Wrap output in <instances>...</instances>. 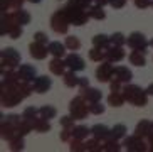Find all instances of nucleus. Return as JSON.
I'll return each instance as SVG.
<instances>
[{
	"label": "nucleus",
	"instance_id": "f257e3e1",
	"mask_svg": "<svg viewBox=\"0 0 153 152\" xmlns=\"http://www.w3.org/2000/svg\"><path fill=\"white\" fill-rule=\"evenodd\" d=\"M123 95H125L126 102L133 103L135 107H145L148 100L146 91H143L138 85H130V83H126V86L123 88Z\"/></svg>",
	"mask_w": 153,
	"mask_h": 152
},
{
	"label": "nucleus",
	"instance_id": "f03ea898",
	"mask_svg": "<svg viewBox=\"0 0 153 152\" xmlns=\"http://www.w3.org/2000/svg\"><path fill=\"white\" fill-rule=\"evenodd\" d=\"M69 110H71V115L76 118V120H82L89 115V103L86 105V98L82 95L76 96V98L71 100V105H69Z\"/></svg>",
	"mask_w": 153,
	"mask_h": 152
},
{
	"label": "nucleus",
	"instance_id": "7ed1b4c3",
	"mask_svg": "<svg viewBox=\"0 0 153 152\" xmlns=\"http://www.w3.org/2000/svg\"><path fill=\"white\" fill-rule=\"evenodd\" d=\"M69 24H71V20H69L68 15H66L61 9L56 14H52V17H51V27H52V31H56L57 34H68Z\"/></svg>",
	"mask_w": 153,
	"mask_h": 152
},
{
	"label": "nucleus",
	"instance_id": "20e7f679",
	"mask_svg": "<svg viewBox=\"0 0 153 152\" xmlns=\"http://www.w3.org/2000/svg\"><path fill=\"white\" fill-rule=\"evenodd\" d=\"M2 103H4V107H15L19 103L22 102V93H20V90L19 86H10L9 90L2 88Z\"/></svg>",
	"mask_w": 153,
	"mask_h": 152
},
{
	"label": "nucleus",
	"instance_id": "39448f33",
	"mask_svg": "<svg viewBox=\"0 0 153 152\" xmlns=\"http://www.w3.org/2000/svg\"><path fill=\"white\" fill-rule=\"evenodd\" d=\"M0 58H2V68H9V69H14L20 63V54L17 53V49L12 47H5L0 53Z\"/></svg>",
	"mask_w": 153,
	"mask_h": 152
},
{
	"label": "nucleus",
	"instance_id": "423d86ee",
	"mask_svg": "<svg viewBox=\"0 0 153 152\" xmlns=\"http://www.w3.org/2000/svg\"><path fill=\"white\" fill-rule=\"evenodd\" d=\"M113 64L114 63H111L108 59H104V63L99 64L98 69H96V78H98V81H101V83H109L113 80V76H114V66Z\"/></svg>",
	"mask_w": 153,
	"mask_h": 152
},
{
	"label": "nucleus",
	"instance_id": "0eeeda50",
	"mask_svg": "<svg viewBox=\"0 0 153 152\" xmlns=\"http://www.w3.org/2000/svg\"><path fill=\"white\" fill-rule=\"evenodd\" d=\"M126 44L130 46L131 49L141 51V53L146 54V46H150V42L146 41V37L141 32H131L128 36V39H126Z\"/></svg>",
	"mask_w": 153,
	"mask_h": 152
},
{
	"label": "nucleus",
	"instance_id": "6e6552de",
	"mask_svg": "<svg viewBox=\"0 0 153 152\" xmlns=\"http://www.w3.org/2000/svg\"><path fill=\"white\" fill-rule=\"evenodd\" d=\"M125 149L128 150H136V152H143L148 149V145L143 142V137H140V135H131V137H125Z\"/></svg>",
	"mask_w": 153,
	"mask_h": 152
},
{
	"label": "nucleus",
	"instance_id": "1a4fd4ad",
	"mask_svg": "<svg viewBox=\"0 0 153 152\" xmlns=\"http://www.w3.org/2000/svg\"><path fill=\"white\" fill-rule=\"evenodd\" d=\"M29 53H30V56L34 59H37V61H42V59L47 58V54H51L49 47L45 44H42V42H37V41H34V42L29 46Z\"/></svg>",
	"mask_w": 153,
	"mask_h": 152
},
{
	"label": "nucleus",
	"instance_id": "9d476101",
	"mask_svg": "<svg viewBox=\"0 0 153 152\" xmlns=\"http://www.w3.org/2000/svg\"><path fill=\"white\" fill-rule=\"evenodd\" d=\"M64 61H66V64H68V69H72V71H82V69L86 68L84 59L76 53L68 54V56L64 58Z\"/></svg>",
	"mask_w": 153,
	"mask_h": 152
},
{
	"label": "nucleus",
	"instance_id": "9b49d317",
	"mask_svg": "<svg viewBox=\"0 0 153 152\" xmlns=\"http://www.w3.org/2000/svg\"><path fill=\"white\" fill-rule=\"evenodd\" d=\"M2 88H10V86H17L20 78H19V73H15L14 69H9L5 71V68H2Z\"/></svg>",
	"mask_w": 153,
	"mask_h": 152
},
{
	"label": "nucleus",
	"instance_id": "f8f14e48",
	"mask_svg": "<svg viewBox=\"0 0 153 152\" xmlns=\"http://www.w3.org/2000/svg\"><path fill=\"white\" fill-rule=\"evenodd\" d=\"M125 58V51H123V46H109L108 49L104 51V59H108L111 63H118Z\"/></svg>",
	"mask_w": 153,
	"mask_h": 152
},
{
	"label": "nucleus",
	"instance_id": "ddd939ff",
	"mask_svg": "<svg viewBox=\"0 0 153 152\" xmlns=\"http://www.w3.org/2000/svg\"><path fill=\"white\" fill-rule=\"evenodd\" d=\"M51 85H52V81L49 76H37L34 80V91L39 95H44L51 90Z\"/></svg>",
	"mask_w": 153,
	"mask_h": 152
},
{
	"label": "nucleus",
	"instance_id": "4468645a",
	"mask_svg": "<svg viewBox=\"0 0 153 152\" xmlns=\"http://www.w3.org/2000/svg\"><path fill=\"white\" fill-rule=\"evenodd\" d=\"M19 78L20 81H34L37 78V73H36V68L30 66V64H20L19 68Z\"/></svg>",
	"mask_w": 153,
	"mask_h": 152
},
{
	"label": "nucleus",
	"instance_id": "2eb2a0df",
	"mask_svg": "<svg viewBox=\"0 0 153 152\" xmlns=\"http://www.w3.org/2000/svg\"><path fill=\"white\" fill-rule=\"evenodd\" d=\"M91 134L99 140H108L111 137V129H108L104 123H96V125L91 127Z\"/></svg>",
	"mask_w": 153,
	"mask_h": 152
},
{
	"label": "nucleus",
	"instance_id": "dca6fc26",
	"mask_svg": "<svg viewBox=\"0 0 153 152\" xmlns=\"http://www.w3.org/2000/svg\"><path fill=\"white\" fill-rule=\"evenodd\" d=\"M113 78L126 85V83H130V81H131L133 73H131L130 68H126V66H116V68H114V76H113Z\"/></svg>",
	"mask_w": 153,
	"mask_h": 152
},
{
	"label": "nucleus",
	"instance_id": "f3484780",
	"mask_svg": "<svg viewBox=\"0 0 153 152\" xmlns=\"http://www.w3.org/2000/svg\"><path fill=\"white\" fill-rule=\"evenodd\" d=\"M66 68H68V64H66V61H64L62 58H52V61L49 63L51 73H54V74H57V76H64Z\"/></svg>",
	"mask_w": 153,
	"mask_h": 152
},
{
	"label": "nucleus",
	"instance_id": "a211bd4d",
	"mask_svg": "<svg viewBox=\"0 0 153 152\" xmlns=\"http://www.w3.org/2000/svg\"><path fill=\"white\" fill-rule=\"evenodd\" d=\"M81 95L86 98V102H88V103H91V102H99V100L103 98L101 90L91 88V86H88V88H81Z\"/></svg>",
	"mask_w": 153,
	"mask_h": 152
},
{
	"label": "nucleus",
	"instance_id": "6ab92c4d",
	"mask_svg": "<svg viewBox=\"0 0 153 152\" xmlns=\"http://www.w3.org/2000/svg\"><path fill=\"white\" fill-rule=\"evenodd\" d=\"M152 132H153V123L148 120H140L135 129V134L140 135V137H143V139H148Z\"/></svg>",
	"mask_w": 153,
	"mask_h": 152
},
{
	"label": "nucleus",
	"instance_id": "aec40b11",
	"mask_svg": "<svg viewBox=\"0 0 153 152\" xmlns=\"http://www.w3.org/2000/svg\"><path fill=\"white\" fill-rule=\"evenodd\" d=\"M47 47H49V53L52 54V58H64V56H66V49H68L66 44L59 42V41H52V42H49Z\"/></svg>",
	"mask_w": 153,
	"mask_h": 152
},
{
	"label": "nucleus",
	"instance_id": "412c9836",
	"mask_svg": "<svg viewBox=\"0 0 153 152\" xmlns=\"http://www.w3.org/2000/svg\"><path fill=\"white\" fill-rule=\"evenodd\" d=\"M10 15H12V19H14V22L20 24V26H25V24L30 22V14L25 12V10H22V9H17L15 12L10 14Z\"/></svg>",
	"mask_w": 153,
	"mask_h": 152
},
{
	"label": "nucleus",
	"instance_id": "4be33fe9",
	"mask_svg": "<svg viewBox=\"0 0 153 152\" xmlns=\"http://www.w3.org/2000/svg\"><path fill=\"white\" fill-rule=\"evenodd\" d=\"M88 14H89V17L94 19V20H104V19H106V10L98 4L91 5L89 9H88Z\"/></svg>",
	"mask_w": 153,
	"mask_h": 152
},
{
	"label": "nucleus",
	"instance_id": "5701e85b",
	"mask_svg": "<svg viewBox=\"0 0 153 152\" xmlns=\"http://www.w3.org/2000/svg\"><path fill=\"white\" fill-rule=\"evenodd\" d=\"M32 125H34V130L39 132V134H45V132H49L51 130V123L47 118H42V117H37L36 120L32 122Z\"/></svg>",
	"mask_w": 153,
	"mask_h": 152
},
{
	"label": "nucleus",
	"instance_id": "b1692460",
	"mask_svg": "<svg viewBox=\"0 0 153 152\" xmlns=\"http://www.w3.org/2000/svg\"><path fill=\"white\" fill-rule=\"evenodd\" d=\"M125 102H126V98L123 95V91H111L108 95V103L111 107H121Z\"/></svg>",
	"mask_w": 153,
	"mask_h": 152
},
{
	"label": "nucleus",
	"instance_id": "393cba45",
	"mask_svg": "<svg viewBox=\"0 0 153 152\" xmlns=\"http://www.w3.org/2000/svg\"><path fill=\"white\" fill-rule=\"evenodd\" d=\"M93 46L108 49L109 46H111V37H108L106 34H96V36L93 37Z\"/></svg>",
	"mask_w": 153,
	"mask_h": 152
},
{
	"label": "nucleus",
	"instance_id": "a878e982",
	"mask_svg": "<svg viewBox=\"0 0 153 152\" xmlns=\"http://www.w3.org/2000/svg\"><path fill=\"white\" fill-rule=\"evenodd\" d=\"M130 63L135 64V66H145L146 64V56H145V53H141V51H136L133 49V53L130 54Z\"/></svg>",
	"mask_w": 153,
	"mask_h": 152
},
{
	"label": "nucleus",
	"instance_id": "bb28decb",
	"mask_svg": "<svg viewBox=\"0 0 153 152\" xmlns=\"http://www.w3.org/2000/svg\"><path fill=\"white\" fill-rule=\"evenodd\" d=\"M77 80H79V76L76 74V71H72V69H69L68 73H64V76H62L64 85L68 86V88H74V86H77Z\"/></svg>",
	"mask_w": 153,
	"mask_h": 152
},
{
	"label": "nucleus",
	"instance_id": "cd10ccee",
	"mask_svg": "<svg viewBox=\"0 0 153 152\" xmlns=\"http://www.w3.org/2000/svg\"><path fill=\"white\" fill-rule=\"evenodd\" d=\"M126 132H128V129H126L125 123H116V125L111 129V137L116 140H121L126 137Z\"/></svg>",
	"mask_w": 153,
	"mask_h": 152
},
{
	"label": "nucleus",
	"instance_id": "c85d7f7f",
	"mask_svg": "<svg viewBox=\"0 0 153 152\" xmlns=\"http://www.w3.org/2000/svg\"><path fill=\"white\" fill-rule=\"evenodd\" d=\"M89 134H91V129H88L86 125H74L72 127V137H76V139L84 140Z\"/></svg>",
	"mask_w": 153,
	"mask_h": 152
},
{
	"label": "nucleus",
	"instance_id": "c756f323",
	"mask_svg": "<svg viewBox=\"0 0 153 152\" xmlns=\"http://www.w3.org/2000/svg\"><path fill=\"white\" fill-rule=\"evenodd\" d=\"M56 108L51 107V105H44V107L39 108V117H42V118H47V120H51V118H54L56 117Z\"/></svg>",
	"mask_w": 153,
	"mask_h": 152
},
{
	"label": "nucleus",
	"instance_id": "7c9ffc66",
	"mask_svg": "<svg viewBox=\"0 0 153 152\" xmlns=\"http://www.w3.org/2000/svg\"><path fill=\"white\" fill-rule=\"evenodd\" d=\"M64 44H66V47H68L69 51H77L79 47H81V41H79V37H76V36H68L66 41H64Z\"/></svg>",
	"mask_w": 153,
	"mask_h": 152
},
{
	"label": "nucleus",
	"instance_id": "2f4dec72",
	"mask_svg": "<svg viewBox=\"0 0 153 152\" xmlns=\"http://www.w3.org/2000/svg\"><path fill=\"white\" fill-rule=\"evenodd\" d=\"M89 59L91 61H94V63L103 61L104 59V49L103 47H96V46H93V49L89 51Z\"/></svg>",
	"mask_w": 153,
	"mask_h": 152
},
{
	"label": "nucleus",
	"instance_id": "473e14b6",
	"mask_svg": "<svg viewBox=\"0 0 153 152\" xmlns=\"http://www.w3.org/2000/svg\"><path fill=\"white\" fill-rule=\"evenodd\" d=\"M24 120H27V122H34L39 117V108H36V107H27L25 110H24Z\"/></svg>",
	"mask_w": 153,
	"mask_h": 152
},
{
	"label": "nucleus",
	"instance_id": "72a5a7b5",
	"mask_svg": "<svg viewBox=\"0 0 153 152\" xmlns=\"http://www.w3.org/2000/svg\"><path fill=\"white\" fill-rule=\"evenodd\" d=\"M103 150L118 152V150H121V145H120V142H118L116 139H113V137H109V139L103 144Z\"/></svg>",
	"mask_w": 153,
	"mask_h": 152
},
{
	"label": "nucleus",
	"instance_id": "f704fd0d",
	"mask_svg": "<svg viewBox=\"0 0 153 152\" xmlns=\"http://www.w3.org/2000/svg\"><path fill=\"white\" fill-rule=\"evenodd\" d=\"M17 86H19V90H20V93H22L24 98L30 96L32 91H34V85L30 86V83H29V81H20V83H19Z\"/></svg>",
	"mask_w": 153,
	"mask_h": 152
},
{
	"label": "nucleus",
	"instance_id": "c9c22d12",
	"mask_svg": "<svg viewBox=\"0 0 153 152\" xmlns=\"http://www.w3.org/2000/svg\"><path fill=\"white\" fill-rule=\"evenodd\" d=\"M86 150H103V145L99 144V139H89V140H86Z\"/></svg>",
	"mask_w": 153,
	"mask_h": 152
},
{
	"label": "nucleus",
	"instance_id": "e433bc0d",
	"mask_svg": "<svg viewBox=\"0 0 153 152\" xmlns=\"http://www.w3.org/2000/svg\"><path fill=\"white\" fill-rule=\"evenodd\" d=\"M109 37H111V44L113 46H125L126 44V39H128V37L123 36L121 32H114V34L109 36Z\"/></svg>",
	"mask_w": 153,
	"mask_h": 152
},
{
	"label": "nucleus",
	"instance_id": "4c0bfd02",
	"mask_svg": "<svg viewBox=\"0 0 153 152\" xmlns=\"http://www.w3.org/2000/svg\"><path fill=\"white\" fill-rule=\"evenodd\" d=\"M69 149H71L72 152L86 150V142H82V139H76V137H74V140H71V145H69Z\"/></svg>",
	"mask_w": 153,
	"mask_h": 152
},
{
	"label": "nucleus",
	"instance_id": "58836bf2",
	"mask_svg": "<svg viewBox=\"0 0 153 152\" xmlns=\"http://www.w3.org/2000/svg\"><path fill=\"white\" fill-rule=\"evenodd\" d=\"M91 2L93 0H68V4L72 7H77V9H89Z\"/></svg>",
	"mask_w": 153,
	"mask_h": 152
},
{
	"label": "nucleus",
	"instance_id": "ea45409f",
	"mask_svg": "<svg viewBox=\"0 0 153 152\" xmlns=\"http://www.w3.org/2000/svg\"><path fill=\"white\" fill-rule=\"evenodd\" d=\"M9 36H10V39H19V37L22 36V26L14 22L12 27H10V31H9Z\"/></svg>",
	"mask_w": 153,
	"mask_h": 152
},
{
	"label": "nucleus",
	"instance_id": "a19ab883",
	"mask_svg": "<svg viewBox=\"0 0 153 152\" xmlns=\"http://www.w3.org/2000/svg\"><path fill=\"white\" fill-rule=\"evenodd\" d=\"M10 149L12 150H22L24 149V137L22 135H19V137L10 140Z\"/></svg>",
	"mask_w": 153,
	"mask_h": 152
},
{
	"label": "nucleus",
	"instance_id": "79ce46f5",
	"mask_svg": "<svg viewBox=\"0 0 153 152\" xmlns=\"http://www.w3.org/2000/svg\"><path fill=\"white\" fill-rule=\"evenodd\" d=\"M89 112L94 113V115H101V113H104V105H101L99 102H91L89 103Z\"/></svg>",
	"mask_w": 153,
	"mask_h": 152
},
{
	"label": "nucleus",
	"instance_id": "37998d69",
	"mask_svg": "<svg viewBox=\"0 0 153 152\" xmlns=\"http://www.w3.org/2000/svg\"><path fill=\"white\" fill-rule=\"evenodd\" d=\"M74 122H76V118L69 113V115H64L62 118H61V125H62L64 129H72V127H74Z\"/></svg>",
	"mask_w": 153,
	"mask_h": 152
},
{
	"label": "nucleus",
	"instance_id": "c03bdc74",
	"mask_svg": "<svg viewBox=\"0 0 153 152\" xmlns=\"http://www.w3.org/2000/svg\"><path fill=\"white\" fill-rule=\"evenodd\" d=\"M2 122H7V123H12V125H19L22 120H20V117H19V115H15V113H14V115H7Z\"/></svg>",
	"mask_w": 153,
	"mask_h": 152
},
{
	"label": "nucleus",
	"instance_id": "a18cd8bd",
	"mask_svg": "<svg viewBox=\"0 0 153 152\" xmlns=\"http://www.w3.org/2000/svg\"><path fill=\"white\" fill-rule=\"evenodd\" d=\"M72 137V129H64L62 127V132H61V140L62 142H69Z\"/></svg>",
	"mask_w": 153,
	"mask_h": 152
},
{
	"label": "nucleus",
	"instance_id": "49530a36",
	"mask_svg": "<svg viewBox=\"0 0 153 152\" xmlns=\"http://www.w3.org/2000/svg\"><path fill=\"white\" fill-rule=\"evenodd\" d=\"M34 41L42 42V44H49V39H47V36H45L44 32H36V34H34Z\"/></svg>",
	"mask_w": 153,
	"mask_h": 152
},
{
	"label": "nucleus",
	"instance_id": "de8ad7c7",
	"mask_svg": "<svg viewBox=\"0 0 153 152\" xmlns=\"http://www.w3.org/2000/svg\"><path fill=\"white\" fill-rule=\"evenodd\" d=\"M128 0H109V5H111L113 9H123L126 5Z\"/></svg>",
	"mask_w": 153,
	"mask_h": 152
},
{
	"label": "nucleus",
	"instance_id": "09e8293b",
	"mask_svg": "<svg viewBox=\"0 0 153 152\" xmlns=\"http://www.w3.org/2000/svg\"><path fill=\"white\" fill-rule=\"evenodd\" d=\"M152 2L150 0H135V7L136 9H148Z\"/></svg>",
	"mask_w": 153,
	"mask_h": 152
},
{
	"label": "nucleus",
	"instance_id": "8fccbe9b",
	"mask_svg": "<svg viewBox=\"0 0 153 152\" xmlns=\"http://www.w3.org/2000/svg\"><path fill=\"white\" fill-rule=\"evenodd\" d=\"M77 86L79 88H88L89 86V78H79L77 80Z\"/></svg>",
	"mask_w": 153,
	"mask_h": 152
},
{
	"label": "nucleus",
	"instance_id": "3c124183",
	"mask_svg": "<svg viewBox=\"0 0 153 152\" xmlns=\"http://www.w3.org/2000/svg\"><path fill=\"white\" fill-rule=\"evenodd\" d=\"M146 93H148V96H153V83H150L148 86H146V90H145Z\"/></svg>",
	"mask_w": 153,
	"mask_h": 152
},
{
	"label": "nucleus",
	"instance_id": "603ef678",
	"mask_svg": "<svg viewBox=\"0 0 153 152\" xmlns=\"http://www.w3.org/2000/svg\"><path fill=\"white\" fill-rule=\"evenodd\" d=\"M94 4L101 5V7H104V5H108L109 4V0H94Z\"/></svg>",
	"mask_w": 153,
	"mask_h": 152
},
{
	"label": "nucleus",
	"instance_id": "864d4df0",
	"mask_svg": "<svg viewBox=\"0 0 153 152\" xmlns=\"http://www.w3.org/2000/svg\"><path fill=\"white\" fill-rule=\"evenodd\" d=\"M27 2H30V4H39V2H42V0H27Z\"/></svg>",
	"mask_w": 153,
	"mask_h": 152
},
{
	"label": "nucleus",
	"instance_id": "5fc2aeb1",
	"mask_svg": "<svg viewBox=\"0 0 153 152\" xmlns=\"http://www.w3.org/2000/svg\"><path fill=\"white\" fill-rule=\"evenodd\" d=\"M150 46H152V47H153V39H152V41H150Z\"/></svg>",
	"mask_w": 153,
	"mask_h": 152
},
{
	"label": "nucleus",
	"instance_id": "6e6d98bb",
	"mask_svg": "<svg viewBox=\"0 0 153 152\" xmlns=\"http://www.w3.org/2000/svg\"><path fill=\"white\" fill-rule=\"evenodd\" d=\"M152 7H153V2H152Z\"/></svg>",
	"mask_w": 153,
	"mask_h": 152
}]
</instances>
